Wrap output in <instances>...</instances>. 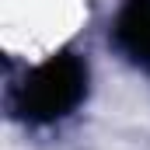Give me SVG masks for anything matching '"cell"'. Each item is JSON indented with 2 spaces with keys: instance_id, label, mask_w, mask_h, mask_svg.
I'll return each mask as SVG.
<instances>
[{
  "instance_id": "obj_2",
  "label": "cell",
  "mask_w": 150,
  "mask_h": 150,
  "mask_svg": "<svg viewBox=\"0 0 150 150\" xmlns=\"http://www.w3.org/2000/svg\"><path fill=\"white\" fill-rule=\"evenodd\" d=\"M115 45L136 67L150 70V0H126L115 18Z\"/></svg>"
},
{
  "instance_id": "obj_1",
  "label": "cell",
  "mask_w": 150,
  "mask_h": 150,
  "mask_svg": "<svg viewBox=\"0 0 150 150\" xmlns=\"http://www.w3.org/2000/svg\"><path fill=\"white\" fill-rule=\"evenodd\" d=\"M87 94V67L74 52H59L25 77L18 91V108L32 122H56L70 115Z\"/></svg>"
}]
</instances>
